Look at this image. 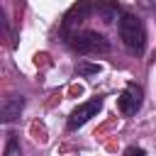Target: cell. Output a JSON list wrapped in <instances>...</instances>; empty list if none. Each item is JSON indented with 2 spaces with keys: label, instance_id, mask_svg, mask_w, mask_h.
I'll list each match as a JSON object with an SVG mask.
<instances>
[{
  "label": "cell",
  "instance_id": "1",
  "mask_svg": "<svg viewBox=\"0 0 156 156\" xmlns=\"http://www.w3.org/2000/svg\"><path fill=\"white\" fill-rule=\"evenodd\" d=\"M119 37H122V44L134 51V54H141L144 51V44H146V32H144V24L139 17L134 15H122L119 17Z\"/></svg>",
  "mask_w": 156,
  "mask_h": 156
},
{
  "label": "cell",
  "instance_id": "2",
  "mask_svg": "<svg viewBox=\"0 0 156 156\" xmlns=\"http://www.w3.org/2000/svg\"><path fill=\"white\" fill-rule=\"evenodd\" d=\"M68 44H71L78 54H105V51H110V41H107L102 34L90 32V29L71 34Z\"/></svg>",
  "mask_w": 156,
  "mask_h": 156
},
{
  "label": "cell",
  "instance_id": "3",
  "mask_svg": "<svg viewBox=\"0 0 156 156\" xmlns=\"http://www.w3.org/2000/svg\"><path fill=\"white\" fill-rule=\"evenodd\" d=\"M100 110H102V100H100V98H93V100L78 105V107L71 112V117H68V129H78V127H83V124H85L90 117H95Z\"/></svg>",
  "mask_w": 156,
  "mask_h": 156
},
{
  "label": "cell",
  "instance_id": "4",
  "mask_svg": "<svg viewBox=\"0 0 156 156\" xmlns=\"http://www.w3.org/2000/svg\"><path fill=\"white\" fill-rule=\"evenodd\" d=\"M117 107H119V112L127 115V117L136 115V110L141 107V88H139L136 83H129V85L124 88V93L117 98Z\"/></svg>",
  "mask_w": 156,
  "mask_h": 156
},
{
  "label": "cell",
  "instance_id": "5",
  "mask_svg": "<svg viewBox=\"0 0 156 156\" xmlns=\"http://www.w3.org/2000/svg\"><path fill=\"white\" fill-rule=\"evenodd\" d=\"M22 107H24V98H22V95H7L5 102H2V107H0L2 122H5V124L15 122V119L20 117V112H22Z\"/></svg>",
  "mask_w": 156,
  "mask_h": 156
},
{
  "label": "cell",
  "instance_id": "6",
  "mask_svg": "<svg viewBox=\"0 0 156 156\" xmlns=\"http://www.w3.org/2000/svg\"><path fill=\"white\" fill-rule=\"evenodd\" d=\"M98 71H100L98 63H80V66L76 68V73H80V76H93V73H98Z\"/></svg>",
  "mask_w": 156,
  "mask_h": 156
},
{
  "label": "cell",
  "instance_id": "7",
  "mask_svg": "<svg viewBox=\"0 0 156 156\" xmlns=\"http://www.w3.org/2000/svg\"><path fill=\"white\" fill-rule=\"evenodd\" d=\"M5 156H20V144H17V139H15V136H10V139H7Z\"/></svg>",
  "mask_w": 156,
  "mask_h": 156
},
{
  "label": "cell",
  "instance_id": "8",
  "mask_svg": "<svg viewBox=\"0 0 156 156\" xmlns=\"http://www.w3.org/2000/svg\"><path fill=\"white\" fill-rule=\"evenodd\" d=\"M122 156H146V151H144L141 146H127Z\"/></svg>",
  "mask_w": 156,
  "mask_h": 156
}]
</instances>
